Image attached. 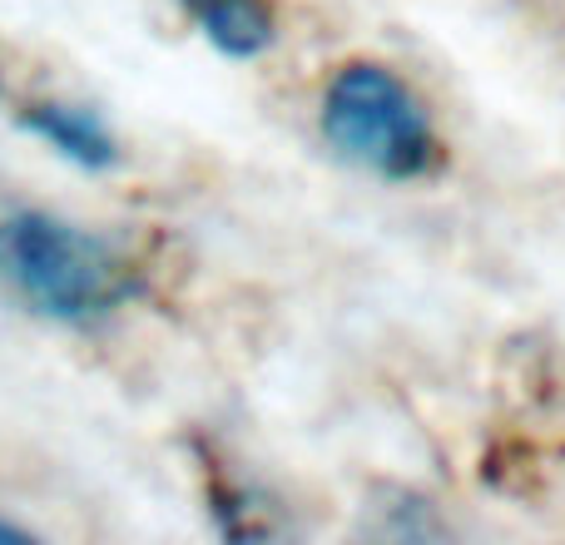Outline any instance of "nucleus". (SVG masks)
Masks as SVG:
<instances>
[{
  "label": "nucleus",
  "mask_w": 565,
  "mask_h": 545,
  "mask_svg": "<svg viewBox=\"0 0 565 545\" xmlns=\"http://www.w3.org/2000/svg\"><path fill=\"white\" fill-rule=\"evenodd\" d=\"M0 282L30 312L89 328L139 298V272L99 234L45 209H10L0 218Z\"/></svg>",
  "instance_id": "nucleus-1"
},
{
  "label": "nucleus",
  "mask_w": 565,
  "mask_h": 545,
  "mask_svg": "<svg viewBox=\"0 0 565 545\" xmlns=\"http://www.w3.org/2000/svg\"><path fill=\"white\" fill-rule=\"evenodd\" d=\"M318 125L322 139L348 164L367 169L377 179H392V184L431 174L441 149L417 89L397 70L372 65V60H352L328 79Z\"/></svg>",
  "instance_id": "nucleus-2"
},
{
  "label": "nucleus",
  "mask_w": 565,
  "mask_h": 545,
  "mask_svg": "<svg viewBox=\"0 0 565 545\" xmlns=\"http://www.w3.org/2000/svg\"><path fill=\"white\" fill-rule=\"evenodd\" d=\"M20 129H30L35 139H45L60 159H70L75 169H109L119 159V139L105 125V115L89 105H70V99H35L20 115Z\"/></svg>",
  "instance_id": "nucleus-3"
},
{
  "label": "nucleus",
  "mask_w": 565,
  "mask_h": 545,
  "mask_svg": "<svg viewBox=\"0 0 565 545\" xmlns=\"http://www.w3.org/2000/svg\"><path fill=\"white\" fill-rule=\"evenodd\" d=\"M179 6L218 55L258 60L264 50H274L278 20L268 10V0H179Z\"/></svg>",
  "instance_id": "nucleus-4"
},
{
  "label": "nucleus",
  "mask_w": 565,
  "mask_h": 545,
  "mask_svg": "<svg viewBox=\"0 0 565 545\" xmlns=\"http://www.w3.org/2000/svg\"><path fill=\"white\" fill-rule=\"evenodd\" d=\"M35 536H30L25 526H15V521H0V545H30Z\"/></svg>",
  "instance_id": "nucleus-5"
}]
</instances>
